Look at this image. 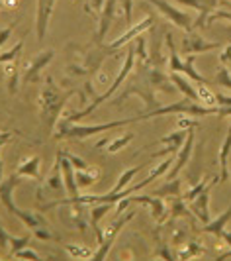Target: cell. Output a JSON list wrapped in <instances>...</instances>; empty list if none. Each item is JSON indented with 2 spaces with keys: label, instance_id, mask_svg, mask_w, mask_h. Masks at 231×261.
<instances>
[{
  "label": "cell",
  "instance_id": "obj_36",
  "mask_svg": "<svg viewBox=\"0 0 231 261\" xmlns=\"http://www.w3.org/2000/svg\"><path fill=\"white\" fill-rule=\"evenodd\" d=\"M32 236H20V238H10V248H8V257H14L20 249H24L30 244Z\"/></svg>",
  "mask_w": 231,
  "mask_h": 261
},
{
  "label": "cell",
  "instance_id": "obj_12",
  "mask_svg": "<svg viewBox=\"0 0 231 261\" xmlns=\"http://www.w3.org/2000/svg\"><path fill=\"white\" fill-rule=\"evenodd\" d=\"M180 6H186V8H192V10H198V18H194L192 30H198V28H206L208 26V18L212 16L214 10H218L219 0H172Z\"/></svg>",
  "mask_w": 231,
  "mask_h": 261
},
{
  "label": "cell",
  "instance_id": "obj_14",
  "mask_svg": "<svg viewBox=\"0 0 231 261\" xmlns=\"http://www.w3.org/2000/svg\"><path fill=\"white\" fill-rule=\"evenodd\" d=\"M55 2L57 0H38L36 6V34H38V41H43L49 30V20L55 10Z\"/></svg>",
  "mask_w": 231,
  "mask_h": 261
},
{
  "label": "cell",
  "instance_id": "obj_21",
  "mask_svg": "<svg viewBox=\"0 0 231 261\" xmlns=\"http://www.w3.org/2000/svg\"><path fill=\"white\" fill-rule=\"evenodd\" d=\"M4 77H6V89H8V94H16L18 92V87H20V79H22V71H20V65H18V59L14 61H8L4 63Z\"/></svg>",
  "mask_w": 231,
  "mask_h": 261
},
{
  "label": "cell",
  "instance_id": "obj_44",
  "mask_svg": "<svg viewBox=\"0 0 231 261\" xmlns=\"http://www.w3.org/2000/svg\"><path fill=\"white\" fill-rule=\"evenodd\" d=\"M12 140V132H0V149Z\"/></svg>",
  "mask_w": 231,
  "mask_h": 261
},
{
  "label": "cell",
  "instance_id": "obj_32",
  "mask_svg": "<svg viewBox=\"0 0 231 261\" xmlns=\"http://www.w3.org/2000/svg\"><path fill=\"white\" fill-rule=\"evenodd\" d=\"M198 89V98H200V102L204 106H218V94L216 92H212V89L208 87V85H200V87H196Z\"/></svg>",
  "mask_w": 231,
  "mask_h": 261
},
{
  "label": "cell",
  "instance_id": "obj_7",
  "mask_svg": "<svg viewBox=\"0 0 231 261\" xmlns=\"http://www.w3.org/2000/svg\"><path fill=\"white\" fill-rule=\"evenodd\" d=\"M216 185H219V175L212 177L204 189H202V191L188 202L190 214L196 216V220H200L202 224L210 222V193H212V189H214Z\"/></svg>",
  "mask_w": 231,
  "mask_h": 261
},
{
  "label": "cell",
  "instance_id": "obj_37",
  "mask_svg": "<svg viewBox=\"0 0 231 261\" xmlns=\"http://www.w3.org/2000/svg\"><path fill=\"white\" fill-rule=\"evenodd\" d=\"M208 181H210V179H202V181H200V183H196L192 187V189H188V191H186V193H184V195H182V198H184V202H186V204H188V202H190V200H192L194 196L198 195V193H200V191H202V189H204L206 185H208Z\"/></svg>",
  "mask_w": 231,
  "mask_h": 261
},
{
  "label": "cell",
  "instance_id": "obj_38",
  "mask_svg": "<svg viewBox=\"0 0 231 261\" xmlns=\"http://www.w3.org/2000/svg\"><path fill=\"white\" fill-rule=\"evenodd\" d=\"M65 155H67V159L73 163V167H75V171L77 169H89L90 165L82 159V157H78V155H75V153H71V151H67L65 149Z\"/></svg>",
  "mask_w": 231,
  "mask_h": 261
},
{
  "label": "cell",
  "instance_id": "obj_1",
  "mask_svg": "<svg viewBox=\"0 0 231 261\" xmlns=\"http://www.w3.org/2000/svg\"><path fill=\"white\" fill-rule=\"evenodd\" d=\"M77 94L75 89L71 91H65L63 87H57L55 81L51 77H45L43 81V87L39 91L38 98V108H39V124H41V130L45 132L47 136L55 132L57 122L61 120V112H63L65 105L69 102V98Z\"/></svg>",
  "mask_w": 231,
  "mask_h": 261
},
{
  "label": "cell",
  "instance_id": "obj_31",
  "mask_svg": "<svg viewBox=\"0 0 231 261\" xmlns=\"http://www.w3.org/2000/svg\"><path fill=\"white\" fill-rule=\"evenodd\" d=\"M212 85H216V87H223V89H229V91H231V75H229V69H227V65L218 67L216 77L212 79Z\"/></svg>",
  "mask_w": 231,
  "mask_h": 261
},
{
  "label": "cell",
  "instance_id": "obj_11",
  "mask_svg": "<svg viewBox=\"0 0 231 261\" xmlns=\"http://www.w3.org/2000/svg\"><path fill=\"white\" fill-rule=\"evenodd\" d=\"M196 128H198V126L188 128V136H186L182 147H180L179 151H177V155H175V161H172V165H170V169H168V173H167V179L179 177L180 171L188 165V161H190L192 151H194V142H196Z\"/></svg>",
  "mask_w": 231,
  "mask_h": 261
},
{
  "label": "cell",
  "instance_id": "obj_39",
  "mask_svg": "<svg viewBox=\"0 0 231 261\" xmlns=\"http://www.w3.org/2000/svg\"><path fill=\"white\" fill-rule=\"evenodd\" d=\"M14 257H16V259H39V253L38 251H34V249L24 248V249H20Z\"/></svg>",
  "mask_w": 231,
  "mask_h": 261
},
{
  "label": "cell",
  "instance_id": "obj_41",
  "mask_svg": "<svg viewBox=\"0 0 231 261\" xmlns=\"http://www.w3.org/2000/svg\"><path fill=\"white\" fill-rule=\"evenodd\" d=\"M219 63L221 65H229L231 63V43L221 47V51H219Z\"/></svg>",
  "mask_w": 231,
  "mask_h": 261
},
{
  "label": "cell",
  "instance_id": "obj_18",
  "mask_svg": "<svg viewBox=\"0 0 231 261\" xmlns=\"http://www.w3.org/2000/svg\"><path fill=\"white\" fill-rule=\"evenodd\" d=\"M168 77H170L172 85L177 87V91H179L180 94H184V96L190 98V100L200 102V98H198V89H196V83H194L192 79H188L186 75H182V73H168Z\"/></svg>",
  "mask_w": 231,
  "mask_h": 261
},
{
  "label": "cell",
  "instance_id": "obj_4",
  "mask_svg": "<svg viewBox=\"0 0 231 261\" xmlns=\"http://www.w3.org/2000/svg\"><path fill=\"white\" fill-rule=\"evenodd\" d=\"M167 114H177V116H192V118H202V116H219V106H204L202 102H196L190 98H182L179 102L165 106H157L151 112H145L141 118L143 120H151V118L167 116Z\"/></svg>",
  "mask_w": 231,
  "mask_h": 261
},
{
  "label": "cell",
  "instance_id": "obj_35",
  "mask_svg": "<svg viewBox=\"0 0 231 261\" xmlns=\"http://www.w3.org/2000/svg\"><path fill=\"white\" fill-rule=\"evenodd\" d=\"M202 253H204V248L198 246L196 242H190V244H186V248L180 249L179 253H177V257H179V259H192V257L202 255Z\"/></svg>",
  "mask_w": 231,
  "mask_h": 261
},
{
  "label": "cell",
  "instance_id": "obj_19",
  "mask_svg": "<svg viewBox=\"0 0 231 261\" xmlns=\"http://www.w3.org/2000/svg\"><path fill=\"white\" fill-rule=\"evenodd\" d=\"M229 155H231V124L227 128V134H225V140L221 142V147H219V183H225L229 179Z\"/></svg>",
  "mask_w": 231,
  "mask_h": 261
},
{
  "label": "cell",
  "instance_id": "obj_26",
  "mask_svg": "<svg viewBox=\"0 0 231 261\" xmlns=\"http://www.w3.org/2000/svg\"><path fill=\"white\" fill-rule=\"evenodd\" d=\"M190 214V210L186 206L182 196H172V202L168 206V222H175L177 218H186Z\"/></svg>",
  "mask_w": 231,
  "mask_h": 261
},
{
  "label": "cell",
  "instance_id": "obj_9",
  "mask_svg": "<svg viewBox=\"0 0 231 261\" xmlns=\"http://www.w3.org/2000/svg\"><path fill=\"white\" fill-rule=\"evenodd\" d=\"M221 47L219 41H212V39H206L204 36H200L196 30H190L184 34L182 38V47L180 51L182 55H200V53H210L214 49Z\"/></svg>",
  "mask_w": 231,
  "mask_h": 261
},
{
  "label": "cell",
  "instance_id": "obj_42",
  "mask_svg": "<svg viewBox=\"0 0 231 261\" xmlns=\"http://www.w3.org/2000/svg\"><path fill=\"white\" fill-rule=\"evenodd\" d=\"M10 238H12V236L4 230V226H2V222H0V249L10 248Z\"/></svg>",
  "mask_w": 231,
  "mask_h": 261
},
{
  "label": "cell",
  "instance_id": "obj_52",
  "mask_svg": "<svg viewBox=\"0 0 231 261\" xmlns=\"http://www.w3.org/2000/svg\"><path fill=\"white\" fill-rule=\"evenodd\" d=\"M229 179H231V167H229Z\"/></svg>",
  "mask_w": 231,
  "mask_h": 261
},
{
  "label": "cell",
  "instance_id": "obj_16",
  "mask_svg": "<svg viewBox=\"0 0 231 261\" xmlns=\"http://www.w3.org/2000/svg\"><path fill=\"white\" fill-rule=\"evenodd\" d=\"M115 8H118V0H104L100 14H98V28H96V34H94L96 43H102V39L106 38V34H108V30L112 26V20L115 16Z\"/></svg>",
  "mask_w": 231,
  "mask_h": 261
},
{
  "label": "cell",
  "instance_id": "obj_25",
  "mask_svg": "<svg viewBox=\"0 0 231 261\" xmlns=\"http://www.w3.org/2000/svg\"><path fill=\"white\" fill-rule=\"evenodd\" d=\"M135 136H133V132H128L126 136H118V138H114V140H102V142H98L96 144V147H106V151L108 153H118L120 149H124V147H128L129 142L133 140Z\"/></svg>",
  "mask_w": 231,
  "mask_h": 261
},
{
  "label": "cell",
  "instance_id": "obj_15",
  "mask_svg": "<svg viewBox=\"0 0 231 261\" xmlns=\"http://www.w3.org/2000/svg\"><path fill=\"white\" fill-rule=\"evenodd\" d=\"M22 179H24V177H20V175L14 171V173H10L8 177H4V179L0 181V204L8 210V212H12V210L18 206V204L14 202V191H16V187L22 185Z\"/></svg>",
  "mask_w": 231,
  "mask_h": 261
},
{
  "label": "cell",
  "instance_id": "obj_46",
  "mask_svg": "<svg viewBox=\"0 0 231 261\" xmlns=\"http://www.w3.org/2000/svg\"><path fill=\"white\" fill-rule=\"evenodd\" d=\"M219 238H221V240H223V242H225V244H227V246L231 248V232H227V230H223V232L219 234Z\"/></svg>",
  "mask_w": 231,
  "mask_h": 261
},
{
  "label": "cell",
  "instance_id": "obj_48",
  "mask_svg": "<svg viewBox=\"0 0 231 261\" xmlns=\"http://www.w3.org/2000/svg\"><path fill=\"white\" fill-rule=\"evenodd\" d=\"M2 151V149H0ZM4 179V163H2V157H0V181Z\"/></svg>",
  "mask_w": 231,
  "mask_h": 261
},
{
  "label": "cell",
  "instance_id": "obj_43",
  "mask_svg": "<svg viewBox=\"0 0 231 261\" xmlns=\"http://www.w3.org/2000/svg\"><path fill=\"white\" fill-rule=\"evenodd\" d=\"M194 126H198V122L196 120H192V116L190 118H180L179 120V128H184V130H188V128H194Z\"/></svg>",
  "mask_w": 231,
  "mask_h": 261
},
{
  "label": "cell",
  "instance_id": "obj_24",
  "mask_svg": "<svg viewBox=\"0 0 231 261\" xmlns=\"http://www.w3.org/2000/svg\"><path fill=\"white\" fill-rule=\"evenodd\" d=\"M78 189H89L92 185L98 183L100 179V169L98 167H89V169H77L75 171Z\"/></svg>",
  "mask_w": 231,
  "mask_h": 261
},
{
  "label": "cell",
  "instance_id": "obj_51",
  "mask_svg": "<svg viewBox=\"0 0 231 261\" xmlns=\"http://www.w3.org/2000/svg\"><path fill=\"white\" fill-rule=\"evenodd\" d=\"M227 69H229V75H231V63H229V65H227Z\"/></svg>",
  "mask_w": 231,
  "mask_h": 261
},
{
  "label": "cell",
  "instance_id": "obj_34",
  "mask_svg": "<svg viewBox=\"0 0 231 261\" xmlns=\"http://www.w3.org/2000/svg\"><path fill=\"white\" fill-rule=\"evenodd\" d=\"M219 4L225 6V10H214L212 16L208 18V24H212V22H216V20H225V22H229V26H231V2L219 0Z\"/></svg>",
  "mask_w": 231,
  "mask_h": 261
},
{
  "label": "cell",
  "instance_id": "obj_30",
  "mask_svg": "<svg viewBox=\"0 0 231 261\" xmlns=\"http://www.w3.org/2000/svg\"><path fill=\"white\" fill-rule=\"evenodd\" d=\"M172 161H175V153L167 155L157 167H153L151 173L147 175V179H149V181H155V179H159V177H165V175L168 173V169H170V165H172Z\"/></svg>",
  "mask_w": 231,
  "mask_h": 261
},
{
  "label": "cell",
  "instance_id": "obj_5",
  "mask_svg": "<svg viewBox=\"0 0 231 261\" xmlns=\"http://www.w3.org/2000/svg\"><path fill=\"white\" fill-rule=\"evenodd\" d=\"M149 2L151 6H155L159 12L167 18L172 26L180 28L184 32H190L194 24V16L184 10L177 8L175 4H170V0H145ZM131 4L133 0H124V14H126V24H133V18H131Z\"/></svg>",
  "mask_w": 231,
  "mask_h": 261
},
{
  "label": "cell",
  "instance_id": "obj_28",
  "mask_svg": "<svg viewBox=\"0 0 231 261\" xmlns=\"http://www.w3.org/2000/svg\"><path fill=\"white\" fill-rule=\"evenodd\" d=\"M180 189H182V183H180L179 177L175 179H168L167 183L163 185L159 191H155L153 195L161 196V198H172V196H182L180 195Z\"/></svg>",
  "mask_w": 231,
  "mask_h": 261
},
{
  "label": "cell",
  "instance_id": "obj_6",
  "mask_svg": "<svg viewBox=\"0 0 231 261\" xmlns=\"http://www.w3.org/2000/svg\"><path fill=\"white\" fill-rule=\"evenodd\" d=\"M133 216H135V210H126V214L115 216L114 222L110 224V226H106L102 240L98 242V248L94 249V255H92L94 259H106V257H108V253H110V249H112V246H114L118 234L122 232V228H124Z\"/></svg>",
  "mask_w": 231,
  "mask_h": 261
},
{
  "label": "cell",
  "instance_id": "obj_49",
  "mask_svg": "<svg viewBox=\"0 0 231 261\" xmlns=\"http://www.w3.org/2000/svg\"><path fill=\"white\" fill-rule=\"evenodd\" d=\"M84 8H86V12H90V0H86V4H84Z\"/></svg>",
  "mask_w": 231,
  "mask_h": 261
},
{
  "label": "cell",
  "instance_id": "obj_8",
  "mask_svg": "<svg viewBox=\"0 0 231 261\" xmlns=\"http://www.w3.org/2000/svg\"><path fill=\"white\" fill-rule=\"evenodd\" d=\"M53 57H55V51H53V49H45V51L36 53V55L26 63L24 71H22V83H24V85L39 83L43 69L51 63Z\"/></svg>",
  "mask_w": 231,
  "mask_h": 261
},
{
  "label": "cell",
  "instance_id": "obj_47",
  "mask_svg": "<svg viewBox=\"0 0 231 261\" xmlns=\"http://www.w3.org/2000/svg\"><path fill=\"white\" fill-rule=\"evenodd\" d=\"M102 4H104V0H90V6H92V10L96 12H100V8H102Z\"/></svg>",
  "mask_w": 231,
  "mask_h": 261
},
{
  "label": "cell",
  "instance_id": "obj_20",
  "mask_svg": "<svg viewBox=\"0 0 231 261\" xmlns=\"http://www.w3.org/2000/svg\"><path fill=\"white\" fill-rule=\"evenodd\" d=\"M186 136H188V130H184V128H179L177 132H172V134H168V136H163L161 138V144L167 145L163 151H157L155 155H170V153H175L177 155V151H179L182 144H184V140H186Z\"/></svg>",
  "mask_w": 231,
  "mask_h": 261
},
{
  "label": "cell",
  "instance_id": "obj_13",
  "mask_svg": "<svg viewBox=\"0 0 231 261\" xmlns=\"http://www.w3.org/2000/svg\"><path fill=\"white\" fill-rule=\"evenodd\" d=\"M129 202H135V204H143L147 206L151 216H153L157 222H165L168 218V206L165 204V200L157 195H139V196H128Z\"/></svg>",
  "mask_w": 231,
  "mask_h": 261
},
{
  "label": "cell",
  "instance_id": "obj_29",
  "mask_svg": "<svg viewBox=\"0 0 231 261\" xmlns=\"http://www.w3.org/2000/svg\"><path fill=\"white\" fill-rule=\"evenodd\" d=\"M65 251L73 257V259H90L94 255V249L89 246H82V244H67Z\"/></svg>",
  "mask_w": 231,
  "mask_h": 261
},
{
  "label": "cell",
  "instance_id": "obj_45",
  "mask_svg": "<svg viewBox=\"0 0 231 261\" xmlns=\"http://www.w3.org/2000/svg\"><path fill=\"white\" fill-rule=\"evenodd\" d=\"M218 106H231V96L218 94Z\"/></svg>",
  "mask_w": 231,
  "mask_h": 261
},
{
  "label": "cell",
  "instance_id": "obj_22",
  "mask_svg": "<svg viewBox=\"0 0 231 261\" xmlns=\"http://www.w3.org/2000/svg\"><path fill=\"white\" fill-rule=\"evenodd\" d=\"M39 167H41V159L39 155H30L24 157L18 167H16V173L20 177H30V179H39Z\"/></svg>",
  "mask_w": 231,
  "mask_h": 261
},
{
  "label": "cell",
  "instance_id": "obj_2",
  "mask_svg": "<svg viewBox=\"0 0 231 261\" xmlns=\"http://www.w3.org/2000/svg\"><path fill=\"white\" fill-rule=\"evenodd\" d=\"M124 85H126V89L120 92V94H115V98L112 100V105L118 106L122 105V100H126V98H129V96H139L143 102L147 105V112H151V110H155L157 106H161L159 102H157V98H155V89L151 87V83L147 81V77H145V71H143L141 67V61L137 63V67L133 65V71H131V79H126L124 81Z\"/></svg>",
  "mask_w": 231,
  "mask_h": 261
},
{
  "label": "cell",
  "instance_id": "obj_40",
  "mask_svg": "<svg viewBox=\"0 0 231 261\" xmlns=\"http://www.w3.org/2000/svg\"><path fill=\"white\" fill-rule=\"evenodd\" d=\"M14 28H16V22H12V24H8L6 28H2V30H0V47H2V45H4L8 39H10Z\"/></svg>",
  "mask_w": 231,
  "mask_h": 261
},
{
  "label": "cell",
  "instance_id": "obj_10",
  "mask_svg": "<svg viewBox=\"0 0 231 261\" xmlns=\"http://www.w3.org/2000/svg\"><path fill=\"white\" fill-rule=\"evenodd\" d=\"M155 24V18L153 16H147V18H143L139 24H129V28L120 36V38H115L114 41H110L108 43V51L114 53L118 51V49H122L124 45H128V43H131V41H135V38H139L141 34H145L147 30H151Z\"/></svg>",
  "mask_w": 231,
  "mask_h": 261
},
{
  "label": "cell",
  "instance_id": "obj_50",
  "mask_svg": "<svg viewBox=\"0 0 231 261\" xmlns=\"http://www.w3.org/2000/svg\"><path fill=\"white\" fill-rule=\"evenodd\" d=\"M0 8H4V2H2V0H0Z\"/></svg>",
  "mask_w": 231,
  "mask_h": 261
},
{
  "label": "cell",
  "instance_id": "obj_27",
  "mask_svg": "<svg viewBox=\"0 0 231 261\" xmlns=\"http://www.w3.org/2000/svg\"><path fill=\"white\" fill-rule=\"evenodd\" d=\"M139 171H141V165H135V167H129V169H126L122 175H120V177H118V183H115L114 187H112V189L106 193V195H108V196L115 195V193H120L122 189H126V187L129 185V181H131V179H133V177H135Z\"/></svg>",
  "mask_w": 231,
  "mask_h": 261
},
{
  "label": "cell",
  "instance_id": "obj_17",
  "mask_svg": "<svg viewBox=\"0 0 231 261\" xmlns=\"http://www.w3.org/2000/svg\"><path fill=\"white\" fill-rule=\"evenodd\" d=\"M59 161V167H61V175H63V183H65V191H67V196L73 198V196H78V185H77V177H75V167L73 163L67 159L65 155V149L57 151V157Z\"/></svg>",
  "mask_w": 231,
  "mask_h": 261
},
{
  "label": "cell",
  "instance_id": "obj_33",
  "mask_svg": "<svg viewBox=\"0 0 231 261\" xmlns=\"http://www.w3.org/2000/svg\"><path fill=\"white\" fill-rule=\"evenodd\" d=\"M22 49H24V39H20V41H18L16 45H12L10 49L0 53V65H4V63H8V61H14V59H20Z\"/></svg>",
  "mask_w": 231,
  "mask_h": 261
},
{
  "label": "cell",
  "instance_id": "obj_3",
  "mask_svg": "<svg viewBox=\"0 0 231 261\" xmlns=\"http://www.w3.org/2000/svg\"><path fill=\"white\" fill-rule=\"evenodd\" d=\"M133 65H135V45L133 43H128V51H126V59H124V67L120 69V73L115 75V79L112 81V85H110V89L100 94V96H96L92 102H90L86 108H82V110H78V112H73V114H69V116H65V120H69V122H77L80 118H86L90 116L96 108L100 105H104L106 100H110L112 96H114V92L124 85V81L131 75V71H133Z\"/></svg>",
  "mask_w": 231,
  "mask_h": 261
},
{
  "label": "cell",
  "instance_id": "obj_23",
  "mask_svg": "<svg viewBox=\"0 0 231 261\" xmlns=\"http://www.w3.org/2000/svg\"><path fill=\"white\" fill-rule=\"evenodd\" d=\"M229 220H231V204L223 210L221 214H219L218 218H214V220H210L208 224H204L202 232H204V234L218 236V238H219V234L225 230V226H227V222H229Z\"/></svg>",
  "mask_w": 231,
  "mask_h": 261
}]
</instances>
